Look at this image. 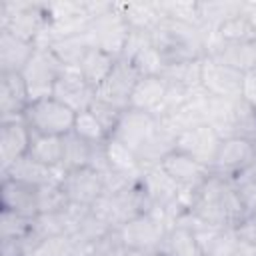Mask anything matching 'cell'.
<instances>
[{
	"label": "cell",
	"instance_id": "cell-1",
	"mask_svg": "<svg viewBox=\"0 0 256 256\" xmlns=\"http://www.w3.org/2000/svg\"><path fill=\"white\" fill-rule=\"evenodd\" d=\"M188 214L198 224L212 228H234L242 220L244 208L238 200L232 180L212 172L192 192Z\"/></svg>",
	"mask_w": 256,
	"mask_h": 256
},
{
	"label": "cell",
	"instance_id": "cell-2",
	"mask_svg": "<svg viewBox=\"0 0 256 256\" xmlns=\"http://www.w3.org/2000/svg\"><path fill=\"white\" fill-rule=\"evenodd\" d=\"M150 34L152 46L162 54L166 64L196 62L208 52V42L204 40L202 28L182 20L166 16Z\"/></svg>",
	"mask_w": 256,
	"mask_h": 256
},
{
	"label": "cell",
	"instance_id": "cell-3",
	"mask_svg": "<svg viewBox=\"0 0 256 256\" xmlns=\"http://www.w3.org/2000/svg\"><path fill=\"white\" fill-rule=\"evenodd\" d=\"M22 120L32 134L66 136L74 130L76 112L70 110L60 100H56L54 96H46V98L32 100L24 110Z\"/></svg>",
	"mask_w": 256,
	"mask_h": 256
},
{
	"label": "cell",
	"instance_id": "cell-4",
	"mask_svg": "<svg viewBox=\"0 0 256 256\" xmlns=\"http://www.w3.org/2000/svg\"><path fill=\"white\" fill-rule=\"evenodd\" d=\"M84 32L90 40V46L102 48V50L110 52L112 56L122 58L128 34H130V26H128L122 10H120V4L118 6L110 4L108 10L90 18Z\"/></svg>",
	"mask_w": 256,
	"mask_h": 256
},
{
	"label": "cell",
	"instance_id": "cell-5",
	"mask_svg": "<svg viewBox=\"0 0 256 256\" xmlns=\"http://www.w3.org/2000/svg\"><path fill=\"white\" fill-rule=\"evenodd\" d=\"M244 76L246 74L226 66L224 62L208 54L200 62V88L212 98L238 100L242 96Z\"/></svg>",
	"mask_w": 256,
	"mask_h": 256
},
{
	"label": "cell",
	"instance_id": "cell-6",
	"mask_svg": "<svg viewBox=\"0 0 256 256\" xmlns=\"http://www.w3.org/2000/svg\"><path fill=\"white\" fill-rule=\"evenodd\" d=\"M62 72H64V66L54 56V52L46 44H38L34 56L30 58V62L26 64V68L20 74L24 76L30 98L38 100V98L52 96L54 84Z\"/></svg>",
	"mask_w": 256,
	"mask_h": 256
},
{
	"label": "cell",
	"instance_id": "cell-7",
	"mask_svg": "<svg viewBox=\"0 0 256 256\" xmlns=\"http://www.w3.org/2000/svg\"><path fill=\"white\" fill-rule=\"evenodd\" d=\"M166 214L150 208L144 214H138L130 218L126 224L120 226V232L128 244L130 250H142V252H158L160 242L170 226H166Z\"/></svg>",
	"mask_w": 256,
	"mask_h": 256
},
{
	"label": "cell",
	"instance_id": "cell-8",
	"mask_svg": "<svg viewBox=\"0 0 256 256\" xmlns=\"http://www.w3.org/2000/svg\"><path fill=\"white\" fill-rule=\"evenodd\" d=\"M138 80H140V72L136 70V66L126 58H118L108 78L96 90V98L124 112L130 108V98Z\"/></svg>",
	"mask_w": 256,
	"mask_h": 256
},
{
	"label": "cell",
	"instance_id": "cell-9",
	"mask_svg": "<svg viewBox=\"0 0 256 256\" xmlns=\"http://www.w3.org/2000/svg\"><path fill=\"white\" fill-rule=\"evenodd\" d=\"M60 186L66 192L70 204L86 206V208H92L96 200L106 192L104 176L92 166H82L64 172L60 178Z\"/></svg>",
	"mask_w": 256,
	"mask_h": 256
},
{
	"label": "cell",
	"instance_id": "cell-10",
	"mask_svg": "<svg viewBox=\"0 0 256 256\" xmlns=\"http://www.w3.org/2000/svg\"><path fill=\"white\" fill-rule=\"evenodd\" d=\"M256 164V142L240 138V136H228L222 138L216 158L212 162V172L234 178L236 174L244 172L246 168Z\"/></svg>",
	"mask_w": 256,
	"mask_h": 256
},
{
	"label": "cell",
	"instance_id": "cell-11",
	"mask_svg": "<svg viewBox=\"0 0 256 256\" xmlns=\"http://www.w3.org/2000/svg\"><path fill=\"white\" fill-rule=\"evenodd\" d=\"M52 96L62 104H66L76 114H80L84 110H90V106L94 104L96 88L90 86L76 68H64V72L58 76L54 84Z\"/></svg>",
	"mask_w": 256,
	"mask_h": 256
},
{
	"label": "cell",
	"instance_id": "cell-12",
	"mask_svg": "<svg viewBox=\"0 0 256 256\" xmlns=\"http://www.w3.org/2000/svg\"><path fill=\"white\" fill-rule=\"evenodd\" d=\"M158 166L184 190H196L212 174V170L206 164L198 162L196 158H192L190 154H186L178 148H174L170 154H166Z\"/></svg>",
	"mask_w": 256,
	"mask_h": 256
},
{
	"label": "cell",
	"instance_id": "cell-13",
	"mask_svg": "<svg viewBox=\"0 0 256 256\" xmlns=\"http://www.w3.org/2000/svg\"><path fill=\"white\" fill-rule=\"evenodd\" d=\"M220 142H222L220 134L206 122L198 124V126H192V128H188V130H184L182 134L176 136V148L190 154L198 162L206 164L210 170H212V162L216 158Z\"/></svg>",
	"mask_w": 256,
	"mask_h": 256
},
{
	"label": "cell",
	"instance_id": "cell-14",
	"mask_svg": "<svg viewBox=\"0 0 256 256\" xmlns=\"http://www.w3.org/2000/svg\"><path fill=\"white\" fill-rule=\"evenodd\" d=\"M32 132L24 124L22 118L18 120H4L0 128V166L2 174L20 158H24L30 150Z\"/></svg>",
	"mask_w": 256,
	"mask_h": 256
},
{
	"label": "cell",
	"instance_id": "cell-15",
	"mask_svg": "<svg viewBox=\"0 0 256 256\" xmlns=\"http://www.w3.org/2000/svg\"><path fill=\"white\" fill-rule=\"evenodd\" d=\"M2 210L14 212L18 216L34 220L40 214L38 208V186L14 180L4 176L2 178Z\"/></svg>",
	"mask_w": 256,
	"mask_h": 256
},
{
	"label": "cell",
	"instance_id": "cell-16",
	"mask_svg": "<svg viewBox=\"0 0 256 256\" xmlns=\"http://www.w3.org/2000/svg\"><path fill=\"white\" fill-rule=\"evenodd\" d=\"M32 102L24 76L20 72H6L0 76V112L4 120L22 118L24 110Z\"/></svg>",
	"mask_w": 256,
	"mask_h": 256
},
{
	"label": "cell",
	"instance_id": "cell-17",
	"mask_svg": "<svg viewBox=\"0 0 256 256\" xmlns=\"http://www.w3.org/2000/svg\"><path fill=\"white\" fill-rule=\"evenodd\" d=\"M166 94H168V82L162 76H140L130 98V108L160 118L166 102Z\"/></svg>",
	"mask_w": 256,
	"mask_h": 256
},
{
	"label": "cell",
	"instance_id": "cell-18",
	"mask_svg": "<svg viewBox=\"0 0 256 256\" xmlns=\"http://www.w3.org/2000/svg\"><path fill=\"white\" fill-rule=\"evenodd\" d=\"M208 56L218 58L226 66L250 74L256 68V42H212L208 44Z\"/></svg>",
	"mask_w": 256,
	"mask_h": 256
},
{
	"label": "cell",
	"instance_id": "cell-19",
	"mask_svg": "<svg viewBox=\"0 0 256 256\" xmlns=\"http://www.w3.org/2000/svg\"><path fill=\"white\" fill-rule=\"evenodd\" d=\"M38 44L14 36L8 30H0V68L6 72H22L30 58L34 56Z\"/></svg>",
	"mask_w": 256,
	"mask_h": 256
},
{
	"label": "cell",
	"instance_id": "cell-20",
	"mask_svg": "<svg viewBox=\"0 0 256 256\" xmlns=\"http://www.w3.org/2000/svg\"><path fill=\"white\" fill-rule=\"evenodd\" d=\"M158 254L160 256H204L194 228H190L184 222H174L166 230L160 242Z\"/></svg>",
	"mask_w": 256,
	"mask_h": 256
},
{
	"label": "cell",
	"instance_id": "cell-21",
	"mask_svg": "<svg viewBox=\"0 0 256 256\" xmlns=\"http://www.w3.org/2000/svg\"><path fill=\"white\" fill-rule=\"evenodd\" d=\"M62 174H64L62 170L48 168V166L36 162L34 158H30L26 154L24 158L16 160L2 176L20 180V182H26V184H32V186H44V184H50V182H58L62 178Z\"/></svg>",
	"mask_w": 256,
	"mask_h": 256
},
{
	"label": "cell",
	"instance_id": "cell-22",
	"mask_svg": "<svg viewBox=\"0 0 256 256\" xmlns=\"http://www.w3.org/2000/svg\"><path fill=\"white\" fill-rule=\"evenodd\" d=\"M118 62V58L116 56H112L110 52H106V50H102V48H96V46H90L88 50H86V54L82 56V60H80V64H78V72L82 74V78L90 84V86H94L96 90L100 88V84L108 78V74L112 72V68H114V64Z\"/></svg>",
	"mask_w": 256,
	"mask_h": 256
},
{
	"label": "cell",
	"instance_id": "cell-23",
	"mask_svg": "<svg viewBox=\"0 0 256 256\" xmlns=\"http://www.w3.org/2000/svg\"><path fill=\"white\" fill-rule=\"evenodd\" d=\"M46 46L54 52V56L62 62L64 68H78L82 56L90 48V40H88L86 32L82 30V32H74V34H66V36H56Z\"/></svg>",
	"mask_w": 256,
	"mask_h": 256
},
{
	"label": "cell",
	"instance_id": "cell-24",
	"mask_svg": "<svg viewBox=\"0 0 256 256\" xmlns=\"http://www.w3.org/2000/svg\"><path fill=\"white\" fill-rule=\"evenodd\" d=\"M218 42H256V24L244 6L216 28Z\"/></svg>",
	"mask_w": 256,
	"mask_h": 256
},
{
	"label": "cell",
	"instance_id": "cell-25",
	"mask_svg": "<svg viewBox=\"0 0 256 256\" xmlns=\"http://www.w3.org/2000/svg\"><path fill=\"white\" fill-rule=\"evenodd\" d=\"M86 246L72 234L40 240L26 248V256H86Z\"/></svg>",
	"mask_w": 256,
	"mask_h": 256
},
{
	"label": "cell",
	"instance_id": "cell-26",
	"mask_svg": "<svg viewBox=\"0 0 256 256\" xmlns=\"http://www.w3.org/2000/svg\"><path fill=\"white\" fill-rule=\"evenodd\" d=\"M120 10L130 28L152 32L164 18L162 4H120Z\"/></svg>",
	"mask_w": 256,
	"mask_h": 256
},
{
	"label": "cell",
	"instance_id": "cell-27",
	"mask_svg": "<svg viewBox=\"0 0 256 256\" xmlns=\"http://www.w3.org/2000/svg\"><path fill=\"white\" fill-rule=\"evenodd\" d=\"M62 150H64V140L62 136H42V134H32L30 150L28 156L34 158L36 162L48 166V168H58L62 164Z\"/></svg>",
	"mask_w": 256,
	"mask_h": 256
},
{
	"label": "cell",
	"instance_id": "cell-28",
	"mask_svg": "<svg viewBox=\"0 0 256 256\" xmlns=\"http://www.w3.org/2000/svg\"><path fill=\"white\" fill-rule=\"evenodd\" d=\"M62 140H64L62 164H60V170H62V172L76 170V168H82V166H90L92 152H94V146H96V144L86 142L84 138H80V136L74 134V132L62 136Z\"/></svg>",
	"mask_w": 256,
	"mask_h": 256
},
{
	"label": "cell",
	"instance_id": "cell-29",
	"mask_svg": "<svg viewBox=\"0 0 256 256\" xmlns=\"http://www.w3.org/2000/svg\"><path fill=\"white\" fill-rule=\"evenodd\" d=\"M232 136H240V138L256 142V108L248 104L242 96L234 100Z\"/></svg>",
	"mask_w": 256,
	"mask_h": 256
},
{
	"label": "cell",
	"instance_id": "cell-30",
	"mask_svg": "<svg viewBox=\"0 0 256 256\" xmlns=\"http://www.w3.org/2000/svg\"><path fill=\"white\" fill-rule=\"evenodd\" d=\"M130 248L120 232V228H110L104 236L90 244L86 256H128Z\"/></svg>",
	"mask_w": 256,
	"mask_h": 256
},
{
	"label": "cell",
	"instance_id": "cell-31",
	"mask_svg": "<svg viewBox=\"0 0 256 256\" xmlns=\"http://www.w3.org/2000/svg\"><path fill=\"white\" fill-rule=\"evenodd\" d=\"M72 132L78 134L80 138H84L90 144H104L110 138L106 128L100 124V120L90 110H84V112L76 114V122H74V130Z\"/></svg>",
	"mask_w": 256,
	"mask_h": 256
},
{
	"label": "cell",
	"instance_id": "cell-32",
	"mask_svg": "<svg viewBox=\"0 0 256 256\" xmlns=\"http://www.w3.org/2000/svg\"><path fill=\"white\" fill-rule=\"evenodd\" d=\"M234 184V190L238 194V200L244 208V214L256 208V164L246 168L244 172L230 178Z\"/></svg>",
	"mask_w": 256,
	"mask_h": 256
},
{
	"label": "cell",
	"instance_id": "cell-33",
	"mask_svg": "<svg viewBox=\"0 0 256 256\" xmlns=\"http://www.w3.org/2000/svg\"><path fill=\"white\" fill-rule=\"evenodd\" d=\"M70 206V200L66 192L58 182H50L44 186H38V208L40 212H64Z\"/></svg>",
	"mask_w": 256,
	"mask_h": 256
},
{
	"label": "cell",
	"instance_id": "cell-34",
	"mask_svg": "<svg viewBox=\"0 0 256 256\" xmlns=\"http://www.w3.org/2000/svg\"><path fill=\"white\" fill-rule=\"evenodd\" d=\"M0 230H2V238H12V240H28L30 230H32V220L18 216L14 212L2 210V218H0Z\"/></svg>",
	"mask_w": 256,
	"mask_h": 256
},
{
	"label": "cell",
	"instance_id": "cell-35",
	"mask_svg": "<svg viewBox=\"0 0 256 256\" xmlns=\"http://www.w3.org/2000/svg\"><path fill=\"white\" fill-rule=\"evenodd\" d=\"M130 62L136 66V70L140 72V76H160L162 70H164V66H166L162 54L152 44L146 46V48H142Z\"/></svg>",
	"mask_w": 256,
	"mask_h": 256
},
{
	"label": "cell",
	"instance_id": "cell-36",
	"mask_svg": "<svg viewBox=\"0 0 256 256\" xmlns=\"http://www.w3.org/2000/svg\"><path fill=\"white\" fill-rule=\"evenodd\" d=\"M234 232L240 242L256 246V208L242 216V220L234 226Z\"/></svg>",
	"mask_w": 256,
	"mask_h": 256
},
{
	"label": "cell",
	"instance_id": "cell-37",
	"mask_svg": "<svg viewBox=\"0 0 256 256\" xmlns=\"http://www.w3.org/2000/svg\"><path fill=\"white\" fill-rule=\"evenodd\" d=\"M2 256H26V244H24V240L2 238Z\"/></svg>",
	"mask_w": 256,
	"mask_h": 256
},
{
	"label": "cell",
	"instance_id": "cell-38",
	"mask_svg": "<svg viewBox=\"0 0 256 256\" xmlns=\"http://www.w3.org/2000/svg\"><path fill=\"white\" fill-rule=\"evenodd\" d=\"M242 98L256 108V74L250 72L244 76V88H242Z\"/></svg>",
	"mask_w": 256,
	"mask_h": 256
},
{
	"label": "cell",
	"instance_id": "cell-39",
	"mask_svg": "<svg viewBox=\"0 0 256 256\" xmlns=\"http://www.w3.org/2000/svg\"><path fill=\"white\" fill-rule=\"evenodd\" d=\"M234 256H256V246L240 242L238 248H236V252H234Z\"/></svg>",
	"mask_w": 256,
	"mask_h": 256
},
{
	"label": "cell",
	"instance_id": "cell-40",
	"mask_svg": "<svg viewBox=\"0 0 256 256\" xmlns=\"http://www.w3.org/2000/svg\"><path fill=\"white\" fill-rule=\"evenodd\" d=\"M254 74H256V68H254Z\"/></svg>",
	"mask_w": 256,
	"mask_h": 256
}]
</instances>
